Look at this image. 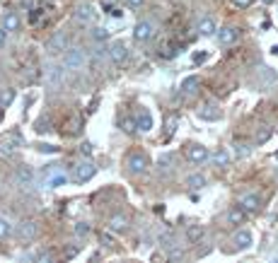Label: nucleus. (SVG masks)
<instances>
[{"mask_svg":"<svg viewBox=\"0 0 278 263\" xmlns=\"http://www.w3.org/2000/svg\"><path fill=\"white\" fill-rule=\"evenodd\" d=\"M39 19H41V10H32V12H29V22L34 24V22H39Z\"/></svg>","mask_w":278,"mask_h":263,"instance_id":"58836bf2","label":"nucleus"},{"mask_svg":"<svg viewBox=\"0 0 278 263\" xmlns=\"http://www.w3.org/2000/svg\"><path fill=\"white\" fill-rule=\"evenodd\" d=\"M104 8H111V5H116V0H102Z\"/></svg>","mask_w":278,"mask_h":263,"instance_id":"09e8293b","label":"nucleus"},{"mask_svg":"<svg viewBox=\"0 0 278 263\" xmlns=\"http://www.w3.org/2000/svg\"><path fill=\"white\" fill-rule=\"evenodd\" d=\"M121 126H123V130H138V123H136V121H123V123H121Z\"/></svg>","mask_w":278,"mask_h":263,"instance_id":"4c0bfd02","label":"nucleus"},{"mask_svg":"<svg viewBox=\"0 0 278 263\" xmlns=\"http://www.w3.org/2000/svg\"><path fill=\"white\" fill-rule=\"evenodd\" d=\"M39 152H44V154H51V152H58V147L56 145H39Z\"/></svg>","mask_w":278,"mask_h":263,"instance_id":"e433bc0d","label":"nucleus"},{"mask_svg":"<svg viewBox=\"0 0 278 263\" xmlns=\"http://www.w3.org/2000/svg\"><path fill=\"white\" fill-rule=\"evenodd\" d=\"M12 234V222L8 218H0V239H8Z\"/></svg>","mask_w":278,"mask_h":263,"instance_id":"c756f323","label":"nucleus"},{"mask_svg":"<svg viewBox=\"0 0 278 263\" xmlns=\"http://www.w3.org/2000/svg\"><path fill=\"white\" fill-rule=\"evenodd\" d=\"M5 41H8V29L0 27V46H5Z\"/></svg>","mask_w":278,"mask_h":263,"instance_id":"a18cd8bd","label":"nucleus"},{"mask_svg":"<svg viewBox=\"0 0 278 263\" xmlns=\"http://www.w3.org/2000/svg\"><path fill=\"white\" fill-rule=\"evenodd\" d=\"M92 39H97V41H107V39H109V29L107 27H94L92 29Z\"/></svg>","mask_w":278,"mask_h":263,"instance_id":"2f4dec72","label":"nucleus"},{"mask_svg":"<svg viewBox=\"0 0 278 263\" xmlns=\"http://www.w3.org/2000/svg\"><path fill=\"white\" fill-rule=\"evenodd\" d=\"M198 85H201V77H198V75H191V77H186V80L182 82V92H184V94H196V92H198Z\"/></svg>","mask_w":278,"mask_h":263,"instance_id":"412c9836","label":"nucleus"},{"mask_svg":"<svg viewBox=\"0 0 278 263\" xmlns=\"http://www.w3.org/2000/svg\"><path fill=\"white\" fill-rule=\"evenodd\" d=\"M109 61L116 65H123L126 61H129V46H126V41H114L109 48Z\"/></svg>","mask_w":278,"mask_h":263,"instance_id":"39448f33","label":"nucleus"},{"mask_svg":"<svg viewBox=\"0 0 278 263\" xmlns=\"http://www.w3.org/2000/svg\"><path fill=\"white\" fill-rule=\"evenodd\" d=\"M264 5H273V3H278V0H261Z\"/></svg>","mask_w":278,"mask_h":263,"instance_id":"8fccbe9b","label":"nucleus"},{"mask_svg":"<svg viewBox=\"0 0 278 263\" xmlns=\"http://www.w3.org/2000/svg\"><path fill=\"white\" fill-rule=\"evenodd\" d=\"M94 174H97V167H94L90 160H87V162L75 164V179H78V181H90Z\"/></svg>","mask_w":278,"mask_h":263,"instance_id":"f8f14e48","label":"nucleus"},{"mask_svg":"<svg viewBox=\"0 0 278 263\" xmlns=\"http://www.w3.org/2000/svg\"><path fill=\"white\" fill-rule=\"evenodd\" d=\"M3 27L8 29V32H17L19 29V15L17 12H5V15H3Z\"/></svg>","mask_w":278,"mask_h":263,"instance_id":"aec40b11","label":"nucleus"},{"mask_svg":"<svg viewBox=\"0 0 278 263\" xmlns=\"http://www.w3.org/2000/svg\"><path fill=\"white\" fill-rule=\"evenodd\" d=\"M215 32H218V24H215L213 17H204L198 22V34L201 37H213Z\"/></svg>","mask_w":278,"mask_h":263,"instance_id":"f3484780","label":"nucleus"},{"mask_svg":"<svg viewBox=\"0 0 278 263\" xmlns=\"http://www.w3.org/2000/svg\"><path fill=\"white\" fill-rule=\"evenodd\" d=\"M179 48H182V46H165V48H162V58H176V56H179Z\"/></svg>","mask_w":278,"mask_h":263,"instance_id":"473e14b6","label":"nucleus"},{"mask_svg":"<svg viewBox=\"0 0 278 263\" xmlns=\"http://www.w3.org/2000/svg\"><path fill=\"white\" fill-rule=\"evenodd\" d=\"M208 157H211V154H208V147L198 145V143H194V145L186 147V160H189V162L201 164V162H206Z\"/></svg>","mask_w":278,"mask_h":263,"instance_id":"9d476101","label":"nucleus"},{"mask_svg":"<svg viewBox=\"0 0 278 263\" xmlns=\"http://www.w3.org/2000/svg\"><path fill=\"white\" fill-rule=\"evenodd\" d=\"M167 256H169L172 261H179V258H184V251H182V249H172Z\"/></svg>","mask_w":278,"mask_h":263,"instance_id":"c9c22d12","label":"nucleus"},{"mask_svg":"<svg viewBox=\"0 0 278 263\" xmlns=\"http://www.w3.org/2000/svg\"><path fill=\"white\" fill-rule=\"evenodd\" d=\"M126 167H129L131 174H145L148 172V167H150L148 154H143V152L129 154V157H126Z\"/></svg>","mask_w":278,"mask_h":263,"instance_id":"f03ea898","label":"nucleus"},{"mask_svg":"<svg viewBox=\"0 0 278 263\" xmlns=\"http://www.w3.org/2000/svg\"><path fill=\"white\" fill-rule=\"evenodd\" d=\"M204 234H206V229L201 225H189L186 227V242H189V244H198V242L204 239Z\"/></svg>","mask_w":278,"mask_h":263,"instance_id":"6ab92c4d","label":"nucleus"},{"mask_svg":"<svg viewBox=\"0 0 278 263\" xmlns=\"http://www.w3.org/2000/svg\"><path fill=\"white\" fill-rule=\"evenodd\" d=\"M186 186L191 191H201L206 186V176L204 174H191V176H186Z\"/></svg>","mask_w":278,"mask_h":263,"instance_id":"393cba45","label":"nucleus"},{"mask_svg":"<svg viewBox=\"0 0 278 263\" xmlns=\"http://www.w3.org/2000/svg\"><path fill=\"white\" fill-rule=\"evenodd\" d=\"M271 136H273V130H271L269 126H261L259 130H257V138H254V143L257 145H264V143H269Z\"/></svg>","mask_w":278,"mask_h":263,"instance_id":"bb28decb","label":"nucleus"},{"mask_svg":"<svg viewBox=\"0 0 278 263\" xmlns=\"http://www.w3.org/2000/svg\"><path fill=\"white\" fill-rule=\"evenodd\" d=\"M215 39H218V44L220 46H232L237 39H240V29L237 27H222L215 32Z\"/></svg>","mask_w":278,"mask_h":263,"instance_id":"1a4fd4ad","label":"nucleus"},{"mask_svg":"<svg viewBox=\"0 0 278 263\" xmlns=\"http://www.w3.org/2000/svg\"><path fill=\"white\" fill-rule=\"evenodd\" d=\"M12 101H15V90L3 87V90H0V107H10Z\"/></svg>","mask_w":278,"mask_h":263,"instance_id":"cd10ccee","label":"nucleus"},{"mask_svg":"<svg viewBox=\"0 0 278 263\" xmlns=\"http://www.w3.org/2000/svg\"><path fill=\"white\" fill-rule=\"evenodd\" d=\"M90 232H92V225H90V222H83V220H80V222H75V225H73V234L78 236V239L87 236Z\"/></svg>","mask_w":278,"mask_h":263,"instance_id":"a878e982","label":"nucleus"},{"mask_svg":"<svg viewBox=\"0 0 278 263\" xmlns=\"http://www.w3.org/2000/svg\"><path fill=\"white\" fill-rule=\"evenodd\" d=\"M251 3H254V0H232V5H235V8H249Z\"/></svg>","mask_w":278,"mask_h":263,"instance_id":"ea45409f","label":"nucleus"},{"mask_svg":"<svg viewBox=\"0 0 278 263\" xmlns=\"http://www.w3.org/2000/svg\"><path fill=\"white\" fill-rule=\"evenodd\" d=\"M75 254H78V249H68V251H65V258H73Z\"/></svg>","mask_w":278,"mask_h":263,"instance_id":"de8ad7c7","label":"nucleus"},{"mask_svg":"<svg viewBox=\"0 0 278 263\" xmlns=\"http://www.w3.org/2000/svg\"><path fill=\"white\" fill-rule=\"evenodd\" d=\"M129 227V218L126 215H111L109 218V229L111 232H123Z\"/></svg>","mask_w":278,"mask_h":263,"instance_id":"4be33fe9","label":"nucleus"},{"mask_svg":"<svg viewBox=\"0 0 278 263\" xmlns=\"http://www.w3.org/2000/svg\"><path fill=\"white\" fill-rule=\"evenodd\" d=\"M85 63H87V56H85V51L80 48V46H73V48H68L63 54V68L65 70H83Z\"/></svg>","mask_w":278,"mask_h":263,"instance_id":"f257e3e1","label":"nucleus"},{"mask_svg":"<svg viewBox=\"0 0 278 263\" xmlns=\"http://www.w3.org/2000/svg\"><path fill=\"white\" fill-rule=\"evenodd\" d=\"M37 130H39V133H48V130H51V128H48V121H39Z\"/></svg>","mask_w":278,"mask_h":263,"instance_id":"a19ab883","label":"nucleus"},{"mask_svg":"<svg viewBox=\"0 0 278 263\" xmlns=\"http://www.w3.org/2000/svg\"><path fill=\"white\" fill-rule=\"evenodd\" d=\"M237 205H240L247 215H254V213H259V210H261V198L257 196V193H244Z\"/></svg>","mask_w":278,"mask_h":263,"instance_id":"0eeeda50","label":"nucleus"},{"mask_svg":"<svg viewBox=\"0 0 278 263\" xmlns=\"http://www.w3.org/2000/svg\"><path fill=\"white\" fill-rule=\"evenodd\" d=\"M92 143H83V145H80V152L85 154V157H92Z\"/></svg>","mask_w":278,"mask_h":263,"instance_id":"f704fd0d","label":"nucleus"},{"mask_svg":"<svg viewBox=\"0 0 278 263\" xmlns=\"http://www.w3.org/2000/svg\"><path fill=\"white\" fill-rule=\"evenodd\" d=\"M174 126H176V118H169V121H167V133H169V136L174 133Z\"/></svg>","mask_w":278,"mask_h":263,"instance_id":"c03bdc74","label":"nucleus"},{"mask_svg":"<svg viewBox=\"0 0 278 263\" xmlns=\"http://www.w3.org/2000/svg\"><path fill=\"white\" fill-rule=\"evenodd\" d=\"M244 218H247V213H244L240 205H235V208L228 210V222H230V225H242Z\"/></svg>","mask_w":278,"mask_h":263,"instance_id":"5701e85b","label":"nucleus"},{"mask_svg":"<svg viewBox=\"0 0 278 263\" xmlns=\"http://www.w3.org/2000/svg\"><path fill=\"white\" fill-rule=\"evenodd\" d=\"M15 183H17V186H32V183H34V169L19 167L17 174H15Z\"/></svg>","mask_w":278,"mask_h":263,"instance_id":"2eb2a0df","label":"nucleus"},{"mask_svg":"<svg viewBox=\"0 0 278 263\" xmlns=\"http://www.w3.org/2000/svg\"><path fill=\"white\" fill-rule=\"evenodd\" d=\"M75 19L83 22V24H92L94 19H97V8H94L92 3H83V5H78V10H75Z\"/></svg>","mask_w":278,"mask_h":263,"instance_id":"423d86ee","label":"nucleus"},{"mask_svg":"<svg viewBox=\"0 0 278 263\" xmlns=\"http://www.w3.org/2000/svg\"><path fill=\"white\" fill-rule=\"evenodd\" d=\"M153 37H155V24L150 19H140L138 24L133 27V39L136 41H150Z\"/></svg>","mask_w":278,"mask_h":263,"instance_id":"20e7f679","label":"nucleus"},{"mask_svg":"<svg viewBox=\"0 0 278 263\" xmlns=\"http://www.w3.org/2000/svg\"><path fill=\"white\" fill-rule=\"evenodd\" d=\"M206 58H208V51H201V54L194 56V63H204Z\"/></svg>","mask_w":278,"mask_h":263,"instance_id":"79ce46f5","label":"nucleus"},{"mask_svg":"<svg viewBox=\"0 0 278 263\" xmlns=\"http://www.w3.org/2000/svg\"><path fill=\"white\" fill-rule=\"evenodd\" d=\"M143 3H145V0H126V5H129L131 10H136V8H140V5H143Z\"/></svg>","mask_w":278,"mask_h":263,"instance_id":"37998d69","label":"nucleus"},{"mask_svg":"<svg viewBox=\"0 0 278 263\" xmlns=\"http://www.w3.org/2000/svg\"><path fill=\"white\" fill-rule=\"evenodd\" d=\"M37 234H39V225L34 222V220H24V222H19V225H17V236H19V239L32 242Z\"/></svg>","mask_w":278,"mask_h":263,"instance_id":"9b49d317","label":"nucleus"},{"mask_svg":"<svg viewBox=\"0 0 278 263\" xmlns=\"http://www.w3.org/2000/svg\"><path fill=\"white\" fill-rule=\"evenodd\" d=\"M136 123H138V130H143V133H150V130H153V116H150L148 111H140L138 118H136Z\"/></svg>","mask_w":278,"mask_h":263,"instance_id":"b1692460","label":"nucleus"},{"mask_svg":"<svg viewBox=\"0 0 278 263\" xmlns=\"http://www.w3.org/2000/svg\"><path fill=\"white\" fill-rule=\"evenodd\" d=\"M235 157L237 160H244V157H249V152H251V145H247V143H235Z\"/></svg>","mask_w":278,"mask_h":263,"instance_id":"c85d7f7f","label":"nucleus"},{"mask_svg":"<svg viewBox=\"0 0 278 263\" xmlns=\"http://www.w3.org/2000/svg\"><path fill=\"white\" fill-rule=\"evenodd\" d=\"M261 80L266 82V85H273V82L278 80V75L273 68H261Z\"/></svg>","mask_w":278,"mask_h":263,"instance_id":"7c9ffc66","label":"nucleus"},{"mask_svg":"<svg viewBox=\"0 0 278 263\" xmlns=\"http://www.w3.org/2000/svg\"><path fill=\"white\" fill-rule=\"evenodd\" d=\"M198 118H204V121H220L222 114L215 104H204V107L198 109Z\"/></svg>","mask_w":278,"mask_h":263,"instance_id":"4468645a","label":"nucleus"},{"mask_svg":"<svg viewBox=\"0 0 278 263\" xmlns=\"http://www.w3.org/2000/svg\"><path fill=\"white\" fill-rule=\"evenodd\" d=\"M70 39H68V34L65 32H56L54 37L48 39V44H46V48H48V54L51 56H58V54H65L68 48H70Z\"/></svg>","mask_w":278,"mask_h":263,"instance_id":"7ed1b4c3","label":"nucleus"},{"mask_svg":"<svg viewBox=\"0 0 278 263\" xmlns=\"http://www.w3.org/2000/svg\"><path fill=\"white\" fill-rule=\"evenodd\" d=\"M99 239H102V244H104V246H111V244H114V239H111V236L107 234V232H104V234L99 236Z\"/></svg>","mask_w":278,"mask_h":263,"instance_id":"49530a36","label":"nucleus"},{"mask_svg":"<svg viewBox=\"0 0 278 263\" xmlns=\"http://www.w3.org/2000/svg\"><path fill=\"white\" fill-rule=\"evenodd\" d=\"M232 244H235V251H247L254 244V234L249 229H237L235 236H232Z\"/></svg>","mask_w":278,"mask_h":263,"instance_id":"6e6552de","label":"nucleus"},{"mask_svg":"<svg viewBox=\"0 0 278 263\" xmlns=\"http://www.w3.org/2000/svg\"><path fill=\"white\" fill-rule=\"evenodd\" d=\"M34 261H39V263H51V261H54V254H51V251H39V254H34Z\"/></svg>","mask_w":278,"mask_h":263,"instance_id":"72a5a7b5","label":"nucleus"},{"mask_svg":"<svg viewBox=\"0 0 278 263\" xmlns=\"http://www.w3.org/2000/svg\"><path fill=\"white\" fill-rule=\"evenodd\" d=\"M68 181V176H65V174H61L58 172V169H56V172H51V169H48L46 172V186L48 189H58V186H63V183Z\"/></svg>","mask_w":278,"mask_h":263,"instance_id":"a211bd4d","label":"nucleus"},{"mask_svg":"<svg viewBox=\"0 0 278 263\" xmlns=\"http://www.w3.org/2000/svg\"><path fill=\"white\" fill-rule=\"evenodd\" d=\"M63 65H46V82L48 85H54V87H58L61 82H63Z\"/></svg>","mask_w":278,"mask_h":263,"instance_id":"ddd939ff","label":"nucleus"},{"mask_svg":"<svg viewBox=\"0 0 278 263\" xmlns=\"http://www.w3.org/2000/svg\"><path fill=\"white\" fill-rule=\"evenodd\" d=\"M213 164L218 167V169H228V164H230V160H232V154L225 150V147H220V150H215L213 152Z\"/></svg>","mask_w":278,"mask_h":263,"instance_id":"dca6fc26","label":"nucleus"}]
</instances>
